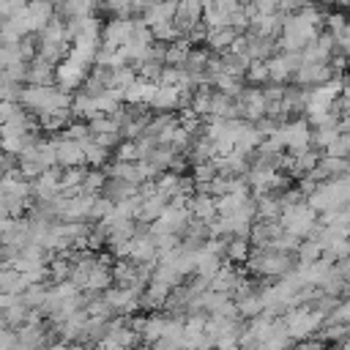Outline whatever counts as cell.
Wrapping results in <instances>:
<instances>
[{"label": "cell", "mask_w": 350, "mask_h": 350, "mask_svg": "<svg viewBox=\"0 0 350 350\" xmlns=\"http://www.w3.org/2000/svg\"><path fill=\"white\" fill-rule=\"evenodd\" d=\"M295 254L290 252H279V249H249L246 254V268L252 276H260V279H284L287 273L295 271Z\"/></svg>", "instance_id": "1"}, {"label": "cell", "mask_w": 350, "mask_h": 350, "mask_svg": "<svg viewBox=\"0 0 350 350\" xmlns=\"http://www.w3.org/2000/svg\"><path fill=\"white\" fill-rule=\"evenodd\" d=\"M19 104L33 118H41V115H52L57 109H68L71 93H63L55 85H41V88L38 85H25L22 93H19Z\"/></svg>", "instance_id": "2"}, {"label": "cell", "mask_w": 350, "mask_h": 350, "mask_svg": "<svg viewBox=\"0 0 350 350\" xmlns=\"http://www.w3.org/2000/svg\"><path fill=\"white\" fill-rule=\"evenodd\" d=\"M306 205H309L317 216L347 208V178H336V180H328V183H317L314 191L306 197Z\"/></svg>", "instance_id": "3"}, {"label": "cell", "mask_w": 350, "mask_h": 350, "mask_svg": "<svg viewBox=\"0 0 350 350\" xmlns=\"http://www.w3.org/2000/svg\"><path fill=\"white\" fill-rule=\"evenodd\" d=\"M282 323H284V331L293 342H304V339H312L320 325H323V317L312 309H304V306H295L290 312L282 314Z\"/></svg>", "instance_id": "4"}, {"label": "cell", "mask_w": 350, "mask_h": 350, "mask_svg": "<svg viewBox=\"0 0 350 350\" xmlns=\"http://www.w3.org/2000/svg\"><path fill=\"white\" fill-rule=\"evenodd\" d=\"M279 227H282L287 235H293V238L304 241V238H309V235H312V230L317 227V213H314L306 202L293 205V208L282 211V216H279Z\"/></svg>", "instance_id": "5"}, {"label": "cell", "mask_w": 350, "mask_h": 350, "mask_svg": "<svg viewBox=\"0 0 350 350\" xmlns=\"http://www.w3.org/2000/svg\"><path fill=\"white\" fill-rule=\"evenodd\" d=\"M271 137H276V142L284 148V150H290V153H295V150H306V148H312L309 145V137H312V129H309V123L304 120V118H293V120H284Z\"/></svg>", "instance_id": "6"}, {"label": "cell", "mask_w": 350, "mask_h": 350, "mask_svg": "<svg viewBox=\"0 0 350 350\" xmlns=\"http://www.w3.org/2000/svg\"><path fill=\"white\" fill-rule=\"evenodd\" d=\"M104 304L109 306L112 317H134L139 312V290H123V287H109L101 293Z\"/></svg>", "instance_id": "7"}, {"label": "cell", "mask_w": 350, "mask_h": 350, "mask_svg": "<svg viewBox=\"0 0 350 350\" xmlns=\"http://www.w3.org/2000/svg\"><path fill=\"white\" fill-rule=\"evenodd\" d=\"M265 68H268V82L287 85L301 68V52H276L265 60Z\"/></svg>", "instance_id": "8"}, {"label": "cell", "mask_w": 350, "mask_h": 350, "mask_svg": "<svg viewBox=\"0 0 350 350\" xmlns=\"http://www.w3.org/2000/svg\"><path fill=\"white\" fill-rule=\"evenodd\" d=\"M191 221L186 205H178V202H167V208L161 211V216L150 224L153 232H167V235H180L186 230V224Z\"/></svg>", "instance_id": "9"}, {"label": "cell", "mask_w": 350, "mask_h": 350, "mask_svg": "<svg viewBox=\"0 0 350 350\" xmlns=\"http://www.w3.org/2000/svg\"><path fill=\"white\" fill-rule=\"evenodd\" d=\"M88 71H90V68H85L82 63H77V60H71V57H63V60L55 66V88H60L63 93H68V90H74V88L82 85V79L88 77Z\"/></svg>", "instance_id": "10"}, {"label": "cell", "mask_w": 350, "mask_h": 350, "mask_svg": "<svg viewBox=\"0 0 350 350\" xmlns=\"http://www.w3.org/2000/svg\"><path fill=\"white\" fill-rule=\"evenodd\" d=\"M202 19V3H175V16H172V27L178 33V38H186Z\"/></svg>", "instance_id": "11"}, {"label": "cell", "mask_w": 350, "mask_h": 350, "mask_svg": "<svg viewBox=\"0 0 350 350\" xmlns=\"http://www.w3.org/2000/svg\"><path fill=\"white\" fill-rule=\"evenodd\" d=\"M238 3H227V0H219V3H205L202 5V27L205 30H219V27H230V19L235 14Z\"/></svg>", "instance_id": "12"}, {"label": "cell", "mask_w": 350, "mask_h": 350, "mask_svg": "<svg viewBox=\"0 0 350 350\" xmlns=\"http://www.w3.org/2000/svg\"><path fill=\"white\" fill-rule=\"evenodd\" d=\"M27 314H30V306L25 304L22 295H0V317H3V325L5 328L25 325Z\"/></svg>", "instance_id": "13"}, {"label": "cell", "mask_w": 350, "mask_h": 350, "mask_svg": "<svg viewBox=\"0 0 350 350\" xmlns=\"http://www.w3.org/2000/svg\"><path fill=\"white\" fill-rule=\"evenodd\" d=\"M131 27H134V19H107L101 25V46L107 49H120L129 36H131Z\"/></svg>", "instance_id": "14"}, {"label": "cell", "mask_w": 350, "mask_h": 350, "mask_svg": "<svg viewBox=\"0 0 350 350\" xmlns=\"http://www.w3.org/2000/svg\"><path fill=\"white\" fill-rule=\"evenodd\" d=\"M57 191H60V172H57V167L41 172L36 180H30V200L33 202H49Z\"/></svg>", "instance_id": "15"}, {"label": "cell", "mask_w": 350, "mask_h": 350, "mask_svg": "<svg viewBox=\"0 0 350 350\" xmlns=\"http://www.w3.org/2000/svg\"><path fill=\"white\" fill-rule=\"evenodd\" d=\"M55 167H63V170L85 167L82 145H79V142H71V139H63V137L57 134V137H55Z\"/></svg>", "instance_id": "16"}, {"label": "cell", "mask_w": 350, "mask_h": 350, "mask_svg": "<svg viewBox=\"0 0 350 350\" xmlns=\"http://www.w3.org/2000/svg\"><path fill=\"white\" fill-rule=\"evenodd\" d=\"M186 211H189V216H191L194 221H202V224H211V221L219 216V211H216V197H211V194H197V191L189 197Z\"/></svg>", "instance_id": "17"}, {"label": "cell", "mask_w": 350, "mask_h": 350, "mask_svg": "<svg viewBox=\"0 0 350 350\" xmlns=\"http://www.w3.org/2000/svg\"><path fill=\"white\" fill-rule=\"evenodd\" d=\"M279 235H282L279 221H252L246 241H249L252 249H268Z\"/></svg>", "instance_id": "18"}, {"label": "cell", "mask_w": 350, "mask_h": 350, "mask_svg": "<svg viewBox=\"0 0 350 350\" xmlns=\"http://www.w3.org/2000/svg\"><path fill=\"white\" fill-rule=\"evenodd\" d=\"M235 38H238V33L232 27H219V30H205L202 41H205V49L211 55H221V52H227L232 46Z\"/></svg>", "instance_id": "19"}, {"label": "cell", "mask_w": 350, "mask_h": 350, "mask_svg": "<svg viewBox=\"0 0 350 350\" xmlns=\"http://www.w3.org/2000/svg\"><path fill=\"white\" fill-rule=\"evenodd\" d=\"M25 16L30 25V36H36L55 16V8H52V3H25Z\"/></svg>", "instance_id": "20"}, {"label": "cell", "mask_w": 350, "mask_h": 350, "mask_svg": "<svg viewBox=\"0 0 350 350\" xmlns=\"http://www.w3.org/2000/svg\"><path fill=\"white\" fill-rule=\"evenodd\" d=\"M249 57L246 55H241V52H232V49H227V52H221L219 55V66H221V74H230V77H238V79H243V74H246V68H249Z\"/></svg>", "instance_id": "21"}, {"label": "cell", "mask_w": 350, "mask_h": 350, "mask_svg": "<svg viewBox=\"0 0 350 350\" xmlns=\"http://www.w3.org/2000/svg\"><path fill=\"white\" fill-rule=\"evenodd\" d=\"M25 85H55V68L41 63L38 57H33L27 63V77H25Z\"/></svg>", "instance_id": "22"}, {"label": "cell", "mask_w": 350, "mask_h": 350, "mask_svg": "<svg viewBox=\"0 0 350 350\" xmlns=\"http://www.w3.org/2000/svg\"><path fill=\"white\" fill-rule=\"evenodd\" d=\"M79 145H82L85 167H88V170H104V164L109 161V150L101 148V145H96L93 139H85V142H79Z\"/></svg>", "instance_id": "23"}, {"label": "cell", "mask_w": 350, "mask_h": 350, "mask_svg": "<svg viewBox=\"0 0 350 350\" xmlns=\"http://www.w3.org/2000/svg\"><path fill=\"white\" fill-rule=\"evenodd\" d=\"M137 194V186L126 183V180H118V178H107L104 186H101V197H107L112 205L126 200V197H134Z\"/></svg>", "instance_id": "24"}, {"label": "cell", "mask_w": 350, "mask_h": 350, "mask_svg": "<svg viewBox=\"0 0 350 350\" xmlns=\"http://www.w3.org/2000/svg\"><path fill=\"white\" fill-rule=\"evenodd\" d=\"M27 287L25 276L14 268H0V295H22Z\"/></svg>", "instance_id": "25"}, {"label": "cell", "mask_w": 350, "mask_h": 350, "mask_svg": "<svg viewBox=\"0 0 350 350\" xmlns=\"http://www.w3.org/2000/svg\"><path fill=\"white\" fill-rule=\"evenodd\" d=\"M153 90H156V82L137 79L131 88H126V90H123V104H145V107H148V101H150Z\"/></svg>", "instance_id": "26"}, {"label": "cell", "mask_w": 350, "mask_h": 350, "mask_svg": "<svg viewBox=\"0 0 350 350\" xmlns=\"http://www.w3.org/2000/svg\"><path fill=\"white\" fill-rule=\"evenodd\" d=\"M249 241L246 238H224V252H221V260H230V262H246V254H249Z\"/></svg>", "instance_id": "27"}, {"label": "cell", "mask_w": 350, "mask_h": 350, "mask_svg": "<svg viewBox=\"0 0 350 350\" xmlns=\"http://www.w3.org/2000/svg\"><path fill=\"white\" fill-rule=\"evenodd\" d=\"M189 49H191V44H186L183 38L167 44V46H164V66H178V68H180V63L186 60Z\"/></svg>", "instance_id": "28"}, {"label": "cell", "mask_w": 350, "mask_h": 350, "mask_svg": "<svg viewBox=\"0 0 350 350\" xmlns=\"http://www.w3.org/2000/svg\"><path fill=\"white\" fill-rule=\"evenodd\" d=\"M323 257V249L314 243V241H309V238H304L301 243H298V249H295V262L298 265H312V262H317Z\"/></svg>", "instance_id": "29"}, {"label": "cell", "mask_w": 350, "mask_h": 350, "mask_svg": "<svg viewBox=\"0 0 350 350\" xmlns=\"http://www.w3.org/2000/svg\"><path fill=\"white\" fill-rule=\"evenodd\" d=\"M104 180H107V175H104L101 170H85V178H82L79 194H101Z\"/></svg>", "instance_id": "30"}, {"label": "cell", "mask_w": 350, "mask_h": 350, "mask_svg": "<svg viewBox=\"0 0 350 350\" xmlns=\"http://www.w3.org/2000/svg\"><path fill=\"white\" fill-rule=\"evenodd\" d=\"M60 137H63V139H71V142H85V139H90V131H88V123L71 120V123L60 131Z\"/></svg>", "instance_id": "31"}, {"label": "cell", "mask_w": 350, "mask_h": 350, "mask_svg": "<svg viewBox=\"0 0 350 350\" xmlns=\"http://www.w3.org/2000/svg\"><path fill=\"white\" fill-rule=\"evenodd\" d=\"M347 150H350V137H347V134H339L320 156H328V159H347Z\"/></svg>", "instance_id": "32"}, {"label": "cell", "mask_w": 350, "mask_h": 350, "mask_svg": "<svg viewBox=\"0 0 350 350\" xmlns=\"http://www.w3.org/2000/svg\"><path fill=\"white\" fill-rule=\"evenodd\" d=\"M115 161H126V164H137L139 161V148L137 142H120L115 150H112Z\"/></svg>", "instance_id": "33"}, {"label": "cell", "mask_w": 350, "mask_h": 350, "mask_svg": "<svg viewBox=\"0 0 350 350\" xmlns=\"http://www.w3.org/2000/svg\"><path fill=\"white\" fill-rule=\"evenodd\" d=\"M323 323H331V325H347V323H350V304H347V301H339Z\"/></svg>", "instance_id": "34"}, {"label": "cell", "mask_w": 350, "mask_h": 350, "mask_svg": "<svg viewBox=\"0 0 350 350\" xmlns=\"http://www.w3.org/2000/svg\"><path fill=\"white\" fill-rule=\"evenodd\" d=\"M293 350H328V345H323L320 339H304V342H295V347Z\"/></svg>", "instance_id": "35"}, {"label": "cell", "mask_w": 350, "mask_h": 350, "mask_svg": "<svg viewBox=\"0 0 350 350\" xmlns=\"http://www.w3.org/2000/svg\"><path fill=\"white\" fill-rule=\"evenodd\" d=\"M90 350H123V347H118V345H112V342H107V339H104V342H98V345H93Z\"/></svg>", "instance_id": "36"}, {"label": "cell", "mask_w": 350, "mask_h": 350, "mask_svg": "<svg viewBox=\"0 0 350 350\" xmlns=\"http://www.w3.org/2000/svg\"><path fill=\"white\" fill-rule=\"evenodd\" d=\"M134 350H153V347H150V345H137Z\"/></svg>", "instance_id": "37"}]
</instances>
